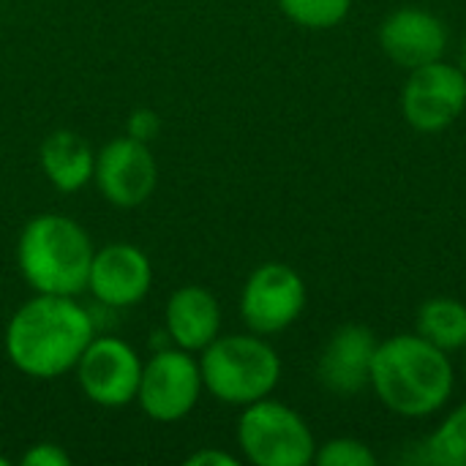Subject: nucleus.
Wrapping results in <instances>:
<instances>
[{"label": "nucleus", "mask_w": 466, "mask_h": 466, "mask_svg": "<svg viewBox=\"0 0 466 466\" xmlns=\"http://www.w3.org/2000/svg\"><path fill=\"white\" fill-rule=\"evenodd\" d=\"M41 169L57 191L74 194L93 177L96 156L79 134L63 128L44 139Z\"/></svg>", "instance_id": "15"}, {"label": "nucleus", "mask_w": 466, "mask_h": 466, "mask_svg": "<svg viewBox=\"0 0 466 466\" xmlns=\"http://www.w3.org/2000/svg\"><path fill=\"white\" fill-rule=\"evenodd\" d=\"M306 306V284L289 265H259L240 295L243 322L257 336H273L287 330Z\"/></svg>", "instance_id": "8"}, {"label": "nucleus", "mask_w": 466, "mask_h": 466, "mask_svg": "<svg viewBox=\"0 0 466 466\" xmlns=\"http://www.w3.org/2000/svg\"><path fill=\"white\" fill-rule=\"evenodd\" d=\"M186 466H238V459H232L229 453L205 448V451L188 456V459H186Z\"/></svg>", "instance_id": "22"}, {"label": "nucleus", "mask_w": 466, "mask_h": 466, "mask_svg": "<svg viewBox=\"0 0 466 466\" xmlns=\"http://www.w3.org/2000/svg\"><path fill=\"white\" fill-rule=\"evenodd\" d=\"M167 336L186 352L205 350L218 339L221 306L205 287H183L167 300Z\"/></svg>", "instance_id": "14"}, {"label": "nucleus", "mask_w": 466, "mask_h": 466, "mask_svg": "<svg viewBox=\"0 0 466 466\" xmlns=\"http://www.w3.org/2000/svg\"><path fill=\"white\" fill-rule=\"evenodd\" d=\"M93 254L87 232L57 213L27 221L16 246L19 273L41 295L74 298L87 289Z\"/></svg>", "instance_id": "3"}, {"label": "nucleus", "mask_w": 466, "mask_h": 466, "mask_svg": "<svg viewBox=\"0 0 466 466\" xmlns=\"http://www.w3.org/2000/svg\"><path fill=\"white\" fill-rule=\"evenodd\" d=\"M150 259L131 243H112L93 254L87 289L109 309L137 306L150 292Z\"/></svg>", "instance_id": "11"}, {"label": "nucleus", "mask_w": 466, "mask_h": 466, "mask_svg": "<svg viewBox=\"0 0 466 466\" xmlns=\"http://www.w3.org/2000/svg\"><path fill=\"white\" fill-rule=\"evenodd\" d=\"M380 44L396 66L412 71L426 63L442 60L448 46V30L431 11L407 5L393 11L382 22Z\"/></svg>", "instance_id": "12"}, {"label": "nucleus", "mask_w": 466, "mask_h": 466, "mask_svg": "<svg viewBox=\"0 0 466 466\" xmlns=\"http://www.w3.org/2000/svg\"><path fill=\"white\" fill-rule=\"evenodd\" d=\"M279 5L292 22L311 30H328L344 22L352 0H279Z\"/></svg>", "instance_id": "18"}, {"label": "nucleus", "mask_w": 466, "mask_h": 466, "mask_svg": "<svg viewBox=\"0 0 466 466\" xmlns=\"http://www.w3.org/2000/svg\"><path fill=\"white\" fill-rule=\"evenodd\" d=\"M202 388L199 363L186 350H161L142 366L137 401L147 418L175 423L197 407Z\"/></svg>", "instance_id": "6"}, {"label": "nucleus", "mask_w": 466, "mask_h": 466, "mask_svg": "<svg viewBox=\"0 0 466 466\" xmlns=\"http://www.w3.org/2000/svg\"><path fill=\"white\" fill-rule=\"evenodd\" d=\"M202 385L224 404L248 407L268 399L281 377L276 350L259 336H221L202 350Z\"/></svg>", "instance_id": "4"}, {"label": "nucleus", "mask_w": 466, "mask_h": 466, "mask_svg": "<svg viewBox=\"0 0 466 466\" xmlns=\"http://www.w3.org/2000/svg\"><path fill=\"white\" fill-rule=\"evenodd\" d=\"M314 461L319 466H374L377 456L366 442L352 440V437H339V440L325 442L314 453Z\"/></svg>", "instance_id": "19"}, {"label": "nucleus", "mask_w": 466, "mask_h": 466, "mask_svg": "<svg viewBox=\"0 0 466 466\" xmlns=\"http://www.w3.org/2000/svg\"><path fill=\"white\" fill-rule=\"evenodd\" d=\"M93 175L98 191L115 208L142 205L156 191L158 180L156 158L147 142H139L134 137H117L109 145H104L101 153L96 156Z\"/></svg>", "instance_id": "10"}, {"label": "nucleus", "mask_w": 466, "mask_h": 466, "mask_svg": "<svg viewBox=\"0 0 466 466\" xmlns=\"http://www.w3.org/2000/svg\"><path fill=\"white\" fill-rule=\"evenodd\" d=\"M238 442L257 466H306L317 442L306 420L281 401L259 399L246 407L238 423Z\"/></svg>", "instance_id": "5"}, {"label": "nucleus", "mask_w": 466, "mask_h": 466, "mask_svg": "<svg viewBox=\"0 0 466 466\" xmlns=\"http://www.w3.org/2000/svg\"><path fill=\"white\" fill-rule=\"evenodd\" d=\"M377 344V336L366 325L339 328L319 358L322 385L339 396L360 393L366 385H371V363Z\"/></svg>", "instance_id": "13"}, {"label": "nucleus", "mask_w": 466, "mask_h": 466, "mask_svg": "<svg viewBox=\"0 0 466 466\" xmlns=\"http://www.w3.org/2000/svg\"><path fill=\"white\" fill-rule=\"evenodd\" d=\"M423 459L437 466H466V401L423 442Z\"/></svg>", "instance_id": "17"}, {"label": "nucleus", "mask_w": 466, "mask_h": 466, "mask_svg": "<svg viewBox=\"0 0 466 466\" xmlns=\"http://www.w3.org/2000/svg\"><path fill=\"white\" fill-rule=\"evenodd\" d=\"M371 388L390 412L426 418L448 404L453 393V366L448 352L418 333L390 336L377 344Z\"/></svg>", "instance_id": "2"}, {"label": "nucleus", "mask_w": 466, "mask_h": 466, "mask_svg": "<svg viewBox=\"0 0 466 466\" xmlns=\"http://www.w3.org/2000/svg\"><path fill=\"white\" fill-rule=\"evenodd\" d=\"M79 388L90 401L98 407H126L137 399L139 380H142V363L139 355L120 339L104 336L87 344L76 363Z\"/></svg>", "instance_id": "9"}, {"label": "nucleus", "mask_w": 466, "mask_h": 466, "mask_svg": "<svg viewBox=\"0 0 466 466\" xmlns=\"http://www.w3.org/2000/svg\"><path fill=\"white\" fill-rule=\"evenodd\" d=\"M8 464H11V461H8L5 456H0V466H8Z\"/></svg>", "instance_id": "24"}, {"label": "nucleus", "mask_w": 466, "mask_h": 466, "mask_svg": "<svg viewBox=\"0 0 466 466\" xmlns=\"http://www.w3.org/2000/svg\"><path fill=\"white\" fill-rule=\"evenodd\" d=\"M466 106V74L445 60L412 68L404 90L401 109L412 128L423 134L445 131Z\"/></svg>", "instance_id": "7"}, {"label": "nucleus", "mask_w": 466, "mask_h": 466, "mask_svg": "<svg viewBox=\"0 0 466 466\" xmlns=\"http://www.w3.org/2000/svg\"><path fill=\"white\" fill-rule=\"evenodd\" d=\"M22 464L25 466H68L71 464V456L52 445V442H44V445H33L25 456H22Z\"/></svg>", "instance_id": "20"}, {"label": "nucleus", "mask_w": 466, "mask_h": 466, "mask_svg": "<svg viewBox=\"0 0 466 466\" xmlns=\"http://www.w3.org/2000/svg\"><path fill=\"white\" fill-rule=\"evenodd\" d=\"M158 131H161V117L153 109H137L128 117V137L139 142H150Z\"/></svg>", "instance_id": "21"}, {"label": "nucleus", "mask_w": 466, "mask_h": 466, "mask_svg": "<svg viewBox=\"0 0 466 466\" xmlns=\"http://www.w3.org/2000/svg\"><path fill=\"white\" fill-rule=\"evenodd\" d=\"M93 341L90 314L68 295H35L5 328L8 360L27 377L55 380L76 369Z\"/></svg>", "instance_id": "1"}, {"label": "nucleus", "mask_w": 466, "mask_h": 466, "mask_svg": "<svg viewBox=\"0 0 466 466\" xmlns=\"http://www.w3.org/2000/svg\"><path fill=\"white\" fill-rule=\"evenodd\" d=\"M464 366H466V363H464Z\"/></svg>", "instance_id": "25"}, {"label": "nucleus", "mask_w": 466, "mask_h": 466, "mask_svg": "<svg viewBox=\"0 0 466 466\" xmlns=\"http://www.w3.org/2000/svg\"><path fill=\"white\" fill-rule=\"evenodd\" d=\"M459 68L466 74V44H464V49H461V63H459Z\"/></svg>", "instance_id": "23"}, {"label": "nucleus", "mask_w": 466, "mask_h": 466, "mask_svg": "<svg viewBox=\"0 0 466 466\" xmlns=\"http://www.w3.org/2000/svg\"><path fill=\"white\" fill-rule=\"evenodd\" d=\"M418 336L442 352H456L466 347V306L453 298L426 300L418 311Z\"/></svg>", "instance_id": "16"}]
</instances>
